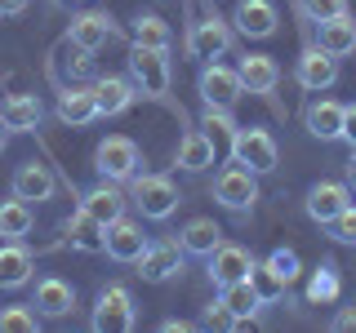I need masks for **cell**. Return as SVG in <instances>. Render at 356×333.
I'll use <instances>...</instances> for the list:
<instances>
[{"mask_svg":"<svg viewBox=\"0 0 356 333\" xmlns=\"http://www.w3.org/2000/svg\"><path fill=\"white\" fill-rule=\"evenodd\" d=\"M232 160L245 164L250 173H272L281 164V151H276V138L267 129H236L232 133Z\"/></svg>","mask_w":356,"mask_h":333,"instance_id":"cell-6","label":"cell"},{"mask_svg":"<svg viewBox=\"0 0 356 333\" xmlns=\"http://www.w3.org/2000/svg\"><path fill=\"white\" fill-rule=\"evenodd\" d=\"M63 236L72 249H81V253H103V244H107V227L98 218H89L85 209H76L72 218L63 222Z\"/></svg>","mask_w":356,"mask_h":333,"instance_id":"cell-22","label":"cell"},{"mask_svg":"<svg viewBox=\"0 0 356 333\" xmlns=\"http://www.w3.org/2000/svg\"><path fill=\"white\" fill-rule=\"evenodd\" d=\"M183 244L178 240H156V244H147V249H143V258L134 262L138 266V275L147 284H165V280H174L178 271H183Z\"/></svg>","mask_w":356,"mask_h":333,"instance_id":"cell-9","label":"cell"},{"mask_svg":"<svg viewBox=\"0 0 356 333\" xmlns=\"http://www.w3.org/2000/svg\"><path fill=\"white\" fill-rule=\"evenodd\" d=\"M129 80L143 98L165 103L174 85V67H170V49H152V44H129Z\"/></svg>","mask_w":356,"mask_h":333,"instance_id":"cell-1","label":"cell"},{"mask_svg":"<svg viewBox=\"0 0 356 333\" xmlns=\"http://www.w3.org/2000/svg\"><path fill=\"white\" fill-rule=\"evenodd\" d=\"M134 40L138 44H152V49H170L174 44V31L161 14H138L134 18Z\"/></svg>","mask_w":356,"mask_h":333,"instance_id":"cell-31","label":"cell"},{"mask_svg":"<svg viewBox=\"0 0 356 333\" xmlns=\"http://www.w3.org/2000/svg\"><path fill=\"white\" fill-rule=\"evenodd\" d=\"M330 329H334V333H348V329H356V307H343L339 316L330 320Z\"/></svg>","mask_w":356,"mask_h":333,"instance_id":"cell-39","label":"cell"},{"mask_svg":"<svg viewBox=\"0 0 356 333\" xmlns=\"http://www.w3.org/2000/svg\"><path fill=\"white\" fill-rule=\"evenodd\" d=\"M36 316L40 320H63V316H72V307H76V289L58 280V275H44V280H36Z\"/></svg>","mask_w":356,"mask_h":333,"instance_id":"cell-17","label":"cell"},{"mask_svg":"<svg viewBox=\"0 0 356 333\" xmlns=\"http://www.w3.org/2000/svg\"><path fill=\"white\" fill-rule=\"evenodd\" d=\"M343 205H352V191H348V182H316V187H307V200H303V209H307V218L312 222H325L339 214Z\"/></svg>","mask_w":356,"mask_h":333,"instance_id":"cell-20","label":"cell"},{"mask_svg":"<svg viewBox=\"0 0 356 333\" xmlns=\"http://www.w3.org/2000/svg\"><path fill=\"white\" fill-rule=\"evenodd\" d=\"M107 40H116V22H111V14H103V9H85V14H76L72 27H67V44H81L89 53H98Z\"/></svg>","mask_w":356,"mask_h":333,"instance_id":"cell-13","label":"cell"},{"mask_svg":"<svg viewBox=\"0 0 356 333\" xmlns=\"http://www.w3.org/2000/svg\"><path fill=\"white\" fill-rule=\"evenodd\" d=\"M138 98V89H134V80H125V76H98L94 80V103H98V120L107 116H120V111H129V103Z\"/></svg>","mask_w":356,"mask_h":333,"instance_id":"cell-18","label":"cell"},{"mask_svg":"<svg viewBox=\"0 0 356 333\" xmlns=\"http://www.w3.org/2000/svg\"><path fill=\"white\" fill-rule=\"evenodd\" d=\"M178 244H183V253H192V258H209V253L222 244V231L214 218H192L183 231H178Z\"/></svg>","mask_w":356,"mask_h":333,"instance_id":"cell-28","label":"cell"},{"mask_svg":"<svg viewBox=\"0 0 356 333\" xmlns=\"http://www.w3.org/2000/svg\"><path fill=\"white\" fill-rule=\"evenodd\" d=\"M31 222H36V218H31V205H27V200H0V236H5V240H22V236H27V231H31Z\"/></svg>","mask_w":356,"mask_h":333,"instance_id":"cell-30","label":"cell"},{"mask_svg":"<svg viewBox=\"0 0 356 333\" xmlns=\"http://www.w3.org/2000/svg\"><path fill=\"white\" fill-rule=\"evenodd\" d=\"M259 271H267L281 289H289V284L298 280V275H303V262H298V253H294V249H272Z\"/></svg>","mask_w":356,"mask_h":333,"instance_id":"cell-32","label":"cell"},{"mask_svg":"<svg viewBox=\"0 0 356 333\" xmlns=\"http://www.w3.org/2000/svg\"><path fill=\"white\" fill-rule=\"evenodd\" d=\"M36 329H40L36 307L14 302V307H5V311H0V333H36Z\"/></svg>","mask_w":356,"mask_h":333,"instance_id":"cell-34","label":"cell"},{"mask_svg":"<svg viewBox=\"0 0 356 333\" xmlns=\"http://www.w3.org/2000/svg\"><path fill=\"white\" fill-rule=\"evenodd\" d=\"M343 138L356 147V103L352 107H343Z\"/></svg>","mask_w":356,"mask_h":333,"instance_id":"cell-40","label":"cell"},{"mask_svg":"<svg viewBox=\"0 0 356 333\" xmlns=\"http://www.w3.org/2000/svg\"><path fill=\"white\" fill-rule=\"evenodd\" d=\"M196 94L205 107H236L245 85H241V71L236 67H222V62H200V76H196Z\"/></svg>","mask_w":356,"mask_h":333,"instance_id":"cell-7","label":"cell"},{"mask_svg":"<svg viewBox=\"0 0 356 333\" xmlns=\"http://www.w3.org/2000/svg\"><path fill=\"white\" fill-rule=\"evenodd\" d=\"M325 231H330L334 244H356V205H343L339 214L325 222Z\"/></svg>","mask_w":356,"mask_h":333,"instance_id":"cell-35","label":"cell"},{"mask_svg":"<svg viewBox=\"0 0 356 333\" xmlns=\"http://www.w3.org/2000/svg\"><path fill=\"white\" fill-rule=\"evenodd\" d=\"M147 236H143V227L134 218L120 214L116 222H107V244H103V253L111 262H138L143 258V249H147Z\"/></svg>","mask_w":356,"mask_h":333,"instance_id":"cell-12","label":"cell"},{"mask_svg":"<svg viewBox=\"0 0 356 333\" xmlns=\"http://www.w3.org/2000/svg\"><path fill=\"white\" fill-rule=\"evenodd\" d=\"M276 22H281V14H276L272 0H236V9H232V27H236L245 40L276 36Z\"/></svg>","mask_w":356,"mask_h":333,"instance_id":"cell-11","label":"cell"},{"mask_svg":"<svg viewBox=\"0 0 356 333\" xmlns=\"http://www.w3.org/2000/svg\"><path fill=\"white\" fill-rule=\"evenodd\" d=\"M232 36H236V27H232V22H222L214 9H209V14H200L192 22V31H187V58L214 62V58H222V53L232 49Z\"/></svg>","mask_w":356,"mask_h":333,"instance_id":"cell-4","label":"cell"},{"mask_svg":"<svg viewBox=\"0 0 356 333\" xmlns=\"http://www.w3.org/2000/svg\"><path fill=\"white\" fill-rule=\"evenodd\" d=\"M9 133H14V129H9V125H5V120H0V151H5V147H9Z\"/></svg>","mask_w":356,"mask_h":333,"instance_id":"cell-44","label":"cell"},{"mask_svg":"<svg viewBox=\"0 0 356 333\" xmlns=\"http://www.w3.org/2000/svg\"><path fill=\"white\" fill-rule=\"evenodd\" d=\"M334 80H339V58L325 53L321 44L303 49V58H298V85L307 94H325V89H334Z\"/></svg>","mask_w":356,"mask_h":333,"instance_id":"cell-14","label":"cell"},{"mask_svg":"<svg viewBox=\"0 0 356 333\" xmlns=\"http://www.w3.org/2000/svg\"><path fill=\"white\" fill-rule=\"evenodd\" d=\"M54 71H58V76H72V80H89V76H94V53L81 49V44H72V58H63Z\"/></svg>","mask_w":356,"mask_h":333,"instance_id":"cell-37","label":"cell"},{"mask_svg":"<svg viewBox=\"0 0 356 333\" xmlns=\"http://www.w3.org/2000/svg\"><path fill=\"white\" fill-rule=\"evenodd\" d=\"M14 196L18 200H36V205H44V200H54V191H58V178L49 173V164H40V160H27V164H18L14 169Z\"/></svg>","mask_w":356,"mask_h":333,"instance_id":"cell-16","label":"cell"},{"mask_svg":"<svg viewBox=\"0 0 356 333\" xmlns=\"http://www.w3.org/2000/svg\"><path fill=\"white\" fill-rule=\"evenodd\" d=\"M307 5V14L316 18V22H325V18H343L348 14V0H303Z\"/></svg>","mask_w":356,"mask_h":333,"instance_id":"cell-38","label":"cell"},{"mask_svg":"<svg viewBox=\"0 0 356 333\" xmlns=\"http://www.w3.org/2000/svg\"><path fill=\"white\" fill-rule=\"evenodd\" d=\"M205 262H209V280H214L218 289H222V284H236V280H250L254 266H259V262H254V253L245 249V244H232V240H222Z\"/></svg>","mask_w":356,"mask_h":333,"instance_id":"cell-10","label":"cell"},{"mask_svg":"<svg viewBox=\"0 0 356 333\" xmlns=\"http://www.w3.org/2000/svg\"><path fill=\"white\" fill-rule=\"evenodd\" d=\"M303 125L316 142H339L343 138V103H330V98H321V103H312L303 111Z\"/></svg>","mask_w":356,"mask_h":333,"instance_id":"cell-25","label":"cell"},{"mask_svg":"<svg viewBox=\"0 0 356 333\" xmlns=\"http://www.w3.org/2000/svg\"><path fill=\"white\" fill-rule=\"evenodd\" d=\"M36 271V258L22 249L18 240H5L0 244V289H22Z\"/></svg>","mask_w":356,"mask_h":333,"instance_id":"cell-27","label":"cell"},{"mask_svg":"<svg viewBox=\"0 0 356 333\" xmlns=\"http://www.w3.org/2000/svg\"><path fill=\"white\" fill-rule=\"evenodd\" d=\"M214 160H218V147H214V138H209L205 129H192V133H183V138H178V169L205 173Z\"/></svg>","mask_w":356,"mask_h":333,"instance_id":"cell-23","label":"cell"},{"mask_svg":"<svg viewBox=\"0 0 356 333\" xmlns=\"http://www.w3.org/2000/svg\"><path fill=\"white\" fill-rule=\"evenodd\" d=\"M138 164H143V151L125 133H111V138H103L94 147V169H98L103 182H129V178L138 173Z\"/></svg>","mask_w":356,"mask_h":333,"instance_id":"cell-3","label":"cell"},{"mask_svg":"<svg viewBox=\"0 0 356 333\" xmlns=\"http://www.w3.org/2000/svg\"><path fill=\"white\" fill-rule=\"evenodd\" d=\"M58 120L72 129L94 125L98 120V103H94V85H67L58 94Z\"/></svg>","mask_w":356,"mask_h":333,"instance_id":"cell-19","label":"cell"},{"mask_svg":"<svg viewBox=\"0 0 356 333\" xmlns=\"http://www.w3.org/2000/svg\"><path fill=\"white\" fill-rule=\"evenodd\" d=\"M22 9H27V0H0V18H14Z\"/></svg>","mask_w":356,"mask_h":333,"instance_id":"cell-42","label":"cell"},{"mask_svg":"<svg viewBox=\"0 0 356 333\" xmlns=\"http://www.w3.org/2000/svg\"><path fill=\"white\" fill-rule=\"evenodd\" d=\"M236 71H241L245 94H272V89L281 85V67H276L272 53H245L236 62Z\"/></svg>","mask_w":356,"mask_h":333,"instance_id":"cell-21","label":"cell"},{"mask_svg":"<svg viewBox=\"0 0 356 333\" xmlns=\"http://www.w3.org/2000/svg\"><path fill=\"white\" fill-rule=\"evenodd\" d=\"M138 311H134V293L125 284H107L94 302V329L98 333H129Z\"/></svg>","mask_w":356,"mask_h":333,"instance_id":"cell-8","label":"cell"},{"mask_svg":"<svg viewBox=\"0 0 356 333\" xmlns=\"http://www.w3.org/2000/svg\"><path fill=\"white\" fill-rule=\"evenodd\" d=\"M0 120H5L14 133H27V129H36L44 120V107H40L36 94H14V98H5V107H0Z\"/></svg>","mask_w":356,"mask_h":333,"instance_id":"cell-29","label":"cell"},{"mask_svg":"<svg viewBox=\"0 0 356 333\" xmlns=\"http://www.w3.org/2000/svg\"><path fill=\"white\" fill-rule=\"evenodd\" d=\"M316 44L325 53H334V58H348V53H356V22H352V14L316 22Z\"/></svg>","mask_w":356,"mask_h":333,"instance_id":"cell-26","label":"cell"},{"mask_svg":"<svg viewBox=\"0 0 356 333\" xmlns=\"http://www.w3.org/2000/svg\"><path fill=\"white\" fill-rule=\"evenodd\" d=\"M200 129H205L209 138H214V133H222V138L232 142V133H236L241 125L232 120V111H227V107H205V111H200Z\"/></svg>","mask_w":356,"mask_h":333,"instance_id":"cell-36","label":"cell"},{"mask_svg":"<svg viewBox=\"0 0 356 333\" xmlns=\"http://www.w3.org/2000/svg\"><path fill=\"white\" fill-rule=\"evenodd\" d=\"M161 329H165V333H187V329H192V325H187V320H165Z\"/></svg>","mask_w":356,"mask_h":333,"instance_id":"cell-43","label":"cell"},{"mask_svg":"<svg viewBox=\"0 0 356 333\" xmlns=\"http://www.w3.org/2000/svg\"><path fill=\"white\" fill-rule=\"evenodd\" d=\"M343 182H348V191L356 196V147H352V155H348V164H343Z\"/></svg>","mask_w":356,"mask_h":333,"instance_id":"cell-41","label":"cell"},{"mask_svg":"<svg viewBox=\"0 0 356 333\" xmlns=\"http://www.w3.org/2000/svg\"><path fill=\"white\" fill-rule=\"evenodd\" d=\"M339 266H334V262H321L316 266V271H312V280H307V302H321V307H325V302H334V298H339Z\"/></svg>","mask_w":356,"mask_h":333,"instance_id":"cell-33","label":"cell"},{"mask_svg":"<svg viewBox=\"0 0 356 333\" xmlns=\"http://www.w3.org/2000/svg\"><path fill=\"white\" fill-rule=\"evenodd\" d=\"M129 205L147 222H165L178 209V187L161 173H134L129 178Z\"/></svg>","mask_w":356,"mask_h":333,"instance_id":"cell-2","label":"cell"},{"mask_svg":"<svg viewBox=\"0 0 356 333\" xmlns=\"http://www.w3.org/2000/svg\"><path fill=\"white\" fill-rule=\"evenodd\" d=\"M214 200L222 209H232V214H250V209L259 205V173H250L245 164L232 160L227 169H218V178H214Z\"/></svg>","mask_w":356,"mask_h":333,"instance_id":"cell-5","label":"cell"},{"mask_svg":"<svg viewBox=\"0 0 356 333\" xmlns=\"http://www.w3.org/2000/svg\"><path fill=\"white\" fill-rule=\"evenodd\" d=\"M218 307L227 311V320L236 329H245L254 320V311L263 307V293H259V284H254V275L250 280H236V284H222L218 289Z\"/></svg>","mask_w":356,"mask_h":333,"instance_id":"cell-15","label":"cell"},{"mask_svg":"<svg viewBox=\"0 0 356 333\" xmlns=\"http://www.w3.org/2000/svg\"><path fill=\"white\" fill-rule=\"evenodd\" d=\"M125 205H129V196L120 191L116 182H98L94 191H85V196H81V209H85L89 218H98L103 227H107V222H116L120 214H125Z\"/></svg>","mask_w":356,"mask_h":333,"instance_id":"cell-24","label":"cell"}]
</instances>
